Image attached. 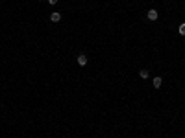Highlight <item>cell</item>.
<instances>
[{"label":"cell","instance_id":"obj_1","mask_svg":"<svg viewBox=\"0 0 185 138\" xmlns=\"http://www.w3.org/2000/svg\"><path fill=\"white\" fill-rule=\"evenodd\" d=\"M78 65H80V66H85V65H87V55H85V53H80V55H78Z\"/></svg>","mask_w":185,"mask_h":138},{"label":"cell","instance_id":"obj_2","mask_svg":"<svg viewBox=\"0 0 185 138\" xmlns=\"http://www.w3.org/2000/svg\"><path fill=\"white\" fill-rule=\"evenodd\" d=\"M50 20H52V22H59V20H61V13H57V11H54V13L50 15Z\"/></svg>","mask_w":185,"mask_h":138},{"label":"cell","instance_id":"obj_3","mask_svg":"<svg viewBox=\"0 0 185 138\" xmlns=\"http://www.w3.org/2000/svg\"><path fill=\"white\" fill-rule=\"evenodd\" d=\"M146 17L150 18V20H157V11H156V9H150V11L146 13Z\"/></svg>","mask_w":185,"mask_h":138},{"label":"cell","instance_id":"obj_4","mask_svg":"<svg viewBox=\"0 0 185 138\" xmlns=\"http://www.w3.org/2000/svg\"><path fill=\"white\" fill-rule=\"evenodd\" d=\"M154 88H161V85H163V79H161V77H154Z\"/></svg>","mask_w":185,"mask_h":138},{"label":"cell","instance_id":"obj_5","mask_svg":"<svg viewBox=\"0 0 185 138\" xmlns=\"http://www.w3.org/2000/svg\"><path fill=\"white\" fill-rule=\"evenodd\" d=\"M139 76L143 77V79H146V77L150 76V72H148V70H139Z\"/></svg>","mask_w":185,"mask_h":138},{"label":"cell","instance_id":"obj_6","mask_svg":"<svg viewBox=\"0 0 185 138\" xmlns=\"http://www.w3.org/2000/svg\"><path fill=\"white\" fill-rule=\"evenodd\" d=\"M178 31H180V35H185V22H182V24H180Z\"/></svg>","mask_w":185,"mask_h":138},{"label":"cell","instance_id":"obj_7","mask_svg":"<svg viewBox=\"0 0 185 138\" xmlns=\"http://www.w3.org/2000/svg\"><path fill=\"white\" fill-rule=\"evenodd\" d=\"M48 4H50V6H56V4H57V0H48Z\"/></svg>","mask_w":185,"mask_h":138}]
</instances>
